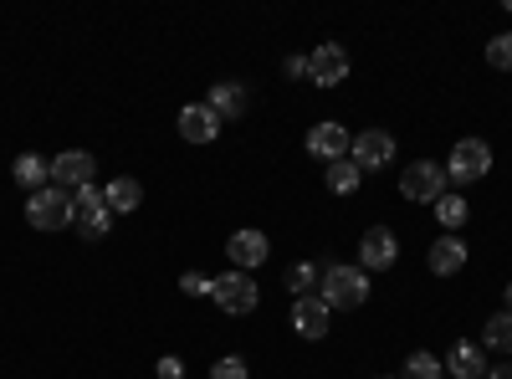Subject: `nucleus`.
Listing matches in <instances>:
<instances>
[{"label":"nucleus","instance_id":"20","mask_svg":"<svg viewBox=\"0 0 512 379\" xmlns=\"http://www.w3.org/2000/svg\"><path fill=\"white\" fill-rule=\"evenodd\" d=\"M323 180H328V190H333V195H354V190H359V180H364V170H359L354 159H333Z\"/></svg>","mask_w":512,"mask_h":379},{"label":"nucleus","instance_id":"13","mask_svg":"<svg viewBox=\"0 0 512 379\" xmlns=\"http://www.w3.org/2000/svg\"><path fill=\"white\" fill-rule=\"evenodd\" d=\"M267 251H272V241H267L262 231H236V236L226 241V257L236 262V272L262 267V262H267Z\"/></svg>","mask_w":512,"mask_h":379},{"label":"nucleus","instance_id":"6","mask_svg":"<svg viewBox=\"0 0 512 379\" xmlns=\"http://www.w3.org/2000/svg\"><path fill=\"white\" fill-rule=\"evenodd\" d=\"M492 170V149L482 144V139H461L456 149H451V159H446V180H456V185H472V180H482Z\"/></svg>","mask_w":512,"mask_h":379},{"label":"nucleus","instance_id":"5","mask_svg":"<svg viewBox=\"0 0 512 379\" xmlns=\"http://www.w3.org/2000/svg\"><path fill=\"white\" fill-rule=\"evenodd\" d=\"M72 205H77V231H82V241H103V236L113 231V210H108L103 190L82 185V190H72Z\"/></svg>","mask_w":512,"mask_h":379},{"label":"nucleus","instance_id":"19","mask_svg":"<svg viewBox=\"0 0 512 379\" xmlns=\"http://www.w3.org/2000/svg\"><path fill=\"white\" fill-rule=\"evenodd\" d=\"M11 175H16V185H26V190L36 195V190H47V185H52V159H41V154H21Z\"/></svg>","mask_w":512,"mask_h":379},{"label":"nucleus","instance_id":"30","mask_svg":"<svg viewBox=\"0 0 512 379\" xmlns=\"http://www.w3.org/2000/svg\"><path fill=\"white\" fill-rule=\"evenodd\" d=\"M482 379H512V364H507V359H502V364H497V369H487V374H482Z\"/></svg>","mask_w":512,"mask_h":379},{"label":"nucleus","instance_id":"8","mask_svg":"<svg viewBox=\"0 0 512 379\" xmlns=\"http://www.w3.org/2000/svg\"><path fill=\"white\" fill-rule=\"evenodd\" d=\"M395 257H400L395 231L390 226H369L364 241H359V267L364 272H384V267H395Z\"/></svg>","mask_w":512,"mask_h":379},{"label":"nucleus","instance_id":"12","mask_svg":"<svg viewBox=\"0 0 512 379\" xmlns=\"http://www.w3.org/2000/svg\"><path fill=\"white\" fill-rule=\"evenodd\" d=\"M328 318H333V308L323 303V298H297L292 303V328H297V339H323L328 333Z\"/></svg>","mask_w":512,"mask_h":379},{"label":"nucleus","instance_id":"21","mask_svg":"<svg viewBox=\"0 0 512 379\" xmlns=\"http://www.w3.org/2000/svg\"><path fill=\"white\" fill-rule=\"evenodd\" d=\"M482 344H487V349H497V354H512V313H492V318H487Z\"/></svg>","mask_w":512,"mask_h":379},{"label":"nucleus","instance_id":"11","mask_svg":"<svg viewBox=\"0 0 512 379\" xmlns=\"http://www.w3.org/2000/svg\"><path fill=\"white\" fill-rule=\"evenodd\" d=\"M349 159L359 164V170H384V164L395 159V139L384 134V129H364V134H354Z\"/></svg>","mask_w":512,"mask_h":379},{"label":"nucleus","instance_id":"9","mask_svg":"<svg viewBox=\"0 0 512 379\" xmlns=\"http://www.w3.org/2000/svg\"><path fill=\"white\" fill-rule=\"evenodd\" d=\"M349 149H354V134L344 129L338 118H328V123H313V134H308V154L313 159H349Z\"/></svg>","mask_w":512,"mask_h":379},{"label":"nucleus","instance_id":"7","mask_svg":"<svg viewBox=\"0 0 512 379\" xmlns=\"http://www.w3.org/2000/svg\"><path fill=\"white\" fill-rule=\"evenodd\" d=\"M93 175H98V159L88 149H67V154L52 159V185L57 190H82V185H93Z\"/></svg>","mask_w":512,"mask_h":379},{"label":"nucleus","instance_id":"22","mask_svg":"<svg viewBox=\"0 0 512 379\" xmlns=\"http://www.w3.org/2000/svg\"><path fill=\"white\" fill-rule=\"evenodd\" d=\"M318 277H323V272H318L313 262H292V267H287V287H292V303H297V298H313Z\"/></svg>","mask_w":512,"mask_h":379},{"label":"nucleus","instance_id":"26","mask_svg":"<svg viewBox=\"0 0 512 379\" xmlns=\"http://www.w3.org/2000/svg\"><path fill=\"white\" fill-rule=\"evenodd\" d=\"M210 379H251V369H246V359H241V354H226V359H216Z\"/></svg>","mask_w":512,"mask_h":379},{"label":"nucleus","instance_id":"28","mask_svg":"<svg viewBox=\"0 0 512 379\" xmlns=\"http://www.w3.org/2000/svg\"><path fill=\"white\" fill-rule=\"evenodd\" d=\"M154 374H159V379H185V364H180L175 354H164V359L154 364Z\"/></svg>","mask_w":512,"mask_h":379},{"label":"nucleus","instance_id":"17","mask_svg":"<svg viewBox=\"0 0 512 379\" xmlns=\"http://www.w3.org/2000/svg\"><path fill=\"white\" fill-rule=\"evenodd\" d=\"M446 374H451V379H482V374H487L482 349H477V344H456V349L446 354Z\"/></svg>","mask_w":512,"mask_h":379},{"label":"nucleus","instance_id":"31","mask_svg":"<svg viewBox=\"0 0 512 379\" xmlns=\"http://www.w3.org/2000/svg\"><path fill=\"white\" fill-rule=\"evenodd\" d=\"M507 313H512V282H507Z\"/></svg>","mask_w":512,"mask_h":379},{"label":"nucleus","instance_id":"10","mask_svg":"<svg viewBox=\"0 0 512 379\" xmlns=\"http://www.w3.org/2000/svg\"><path fill=\"white\" fill-rule=\"evenodd\" d=\"M308 77L318 82V88H338V82L349 77V52L338 47V41H323V47L308 57Z\"/></svg>","mask_w":512,"mask_h":379},{"label":"nucleus","instance_id":"25","mask_svg":"<svg viewBox=\"0 0 512 379\" xmlns=\"http://www.w3.org/2000/svg\"><path fill=\"white\" fill-rule=\"evenodd\" d=\"M487 62H492L497 72H512V36H492V41H487Z\"/></svg>","mask_w":512,"mask_h":379},{"label":"nucleus","instance_id":"4","mask_svg":"<svg viewBox=\"0 0 512 379\" xmlns=\"http://www.w3.org/2000/svg\"><path fill=\"white\" fill-rule=\"evenodd\" d=\"M400 195H405V200H420V205H436V200L446 195V164L415 159L410 170L400 175Z\"/></svg>","mask_w":512,"mask_h":379},{"label":"nucleus","instance_id":"3","mask_svg":"<svg viewBox=\"0 0 512 379\" xmlns=\"http://www.w3.org/2000/svg\"><path fill=\"white\" fill-rule=\"evenodd\" d=\"M210 298H216V308H221V313L246 318V313H256L262 292H256V277H251V272H226V277L210 282Z\"/></svg>","mask_w":512,"mask_h":379},{"label":"nucleus","instance_id":"16","mask_svg":"<svg viewBox=\"0 0 512 379\" xmlns=\"http://www.w3.org/2000/svg\"><path fill=\"white\" fill-rule=\"evenodd\" d=\"M466 267V246H461V236H441L436 246H431V272L436 277H456Z\"/></svg>","mask_w":512,"mask_h":379},{"label":"nucleus","instance_id":"15","mask_svg":"<svg viewBox=\"0 0 512 379\" xmlns=\"http://www.w3.org/2000/svg\"><path fill=\"white\" fill-rule=\"evenodd\" d=\"M216 134H221V118L210 113L205 103H190V108L180 113V139H190V144H216Z\"/></svg>","mask_w":512,"mask_h":379},{"label":"nucleus","instance_id":"2","mask_svg":"<svg viewBox=\"0 0 512 379\" xmlns=\"http://www.w3.org/2000/svg\"><path fill=\"white\" fill-rule=\"evenodd\" d=\"M26 221H31L36 231H62V226H72V221H77L72 190H57V185L36 190V195L26 200Z\"/></svg>","mask_w":512,"mask_h":379},{"label":"nucleus","instance_id":"29","mask_svg":"<svg viewBox=\"0 0 512 379\" xmlns=\"http://www.w3.org/2000/svg\"><path fill=\"white\" fill-rule=\"evenodd\" d=\"M287 77H308V57H287Z\"/></svg>","mask_w":512,"mask_h":379},{"label":"nucleus","instance_id":"1","mask_svg":"<svg viewBox=\"0 0 512 379\" xmlns=\"http://www.w3.org/2000/svg\"><path fill=\"white\" fill-rule=\"evenodd\" d=\"M318 287H323L318 298H323L328 308H338V313L369 303V272H364V267H328V272L318 277Z\"/></svg>","mask_w":512,"mask_h":379},{"label":"nucleus","instance_id":"27","mask_svg":"<svg viewBox=\"0 0 512 379\" xmlns=\"http://www.w3.org/2000/svg\"><path fill=\"white\" fill-rule=\"evenodd\" d=\"M180 292H185V298H210V277L185 272V277H180Z\"/></svg>","mask_w":512,"mask_h":379},{"label":"nucleus","instance_id":"23","mask_svg":"<svg viewBox=\"0 0 512 379\" xmlns=\"http://www.w3.org/2000/svg\"><path fill=\"white\" fill-rule=\"evenodd\" d=\"M436 216H441L446 231H456V226L466 221V200H461V190H446V195L436 200Z\"/></svg>","mask_w":512,"mask_h":379},{"label":"nucleus","instance_id":"24","mask_svg":"<svg viewBox=\"0 0 512 379\" xmlns=\"http://www.w3.org/2000/svg\"><path fill=\"white\" fill-rule=\"evenodd\" d=\"M441 374H446V364H441V359H431L425 349L405 359V379H441Z\"/></svg>","mask_w":512,"mask_h":379},{"label":"nucleus","instance_id":"14","mask_svg":"<svg viewBox=\"0 0 512 379\" xmlns=\"http://www.w3.org/2000/svg\"><path fill=\"white\" fill-rule=\"evenodd\" d=\"M205 108L216 113L221 123H226V118H241V113L251 108V93H246V82H216V88H210V98H205Z\"/></svg>","mask_w":512,"mask_h":379},{"label":"nucleus","instance_id":"18","mask_svg":"<svg viewBox=\"0 0 512 379\" xmlns=\"http://www.w3.org/2000/svg\"><path fill=\"white\" fill-rule=\"evenodd\" d=\"M103 200H108V210H113V216H134V210L144 205V185L139 180H113L108 190H103Z\"/></svg>","mask_w":512,"mask_h":379}]
</instances>
